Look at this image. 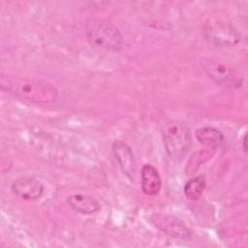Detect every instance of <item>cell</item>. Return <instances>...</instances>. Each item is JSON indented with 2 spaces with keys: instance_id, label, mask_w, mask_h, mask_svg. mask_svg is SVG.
I'll return each mask as SVG.
<instances>
[{
  "instance_id": "6da1fadb",
  "label": "cell",
  "mask_w": 248,
  "mask_h": 248,
  "mask_svg": "<svg viewBox=\"0 0 248 248\" xmlns=\"http://www.w3.org/2000/svg\"><path fill=\"white\" fill-rule=\"evenodd\" d=\"M1 88L12 95L31 103L50 104L58 99V90L43 79L1 75Z\"/></svg>"
},
{
  "instance_id": "7a4b0ae2",
  "label": "cell",
  "mask_w": 248,
  "mask_h": 248,
  "mask_svg": "<svg viewBox=\"0 0 248 248\" xmlns=\"http://www.w3.org/2000/svg\"><path fill=\"white\" fill-rule=\"evenodd\" d=\"M161 135L166 152L170 158L180 160L189 151L192 136L185 122L177 119L165 121L161 127Z\"/></svg>"
},
{
  "instance_id": "3957f363",
  "label": "cell",
  "mask_w": 248,
  "mask_h": 248,
  "mask_svg": "<svg viewBox=\"0 0 248 248\" xmlns=\"http://www.w3.org/2000/svg\"><path fill=\"white\" fill-rule=\"evenodd\" d=\"M86 38L92 46L108 50L116 51L123 46V37L119 29L108 21L90 24L86 31Z\"/></svg>"
},
{
  "instance_id": "277c9868",
  "label": "cell",
  "mask_w": 248,
  "mask_h": 248,
  "mask_svg": "<svg viewBox=\"0 0 248 248\" xmlns=\"http://www.w3.org/2000/svg\"><path fill=\"white\" fill-rule=\"evenodd\" d=\"M204 39L216 46H232L241 40L238 30L231 23L220 19H210L203 26Z\"/></svg>"
},
{
  "instance_id": "5b68a950",
  "label": "cell",
  "mask_w": 248,
  "mask_h": 248,
  "mask_svg": "<svg viewBox=\"0 0 248 248\" xmlns=\"http://www.w3.org/2000/svg\"><path fill=\"white\" fill-rule=\"evenodd\" d=\"M202 66L206 75L213 81L222 86L235 88L242 84L243 78L239 72L225 62L212 58H205L202 60Z\"/></svg>"
},
{
  "instance_id": "8992f818",
  "label": "cell",
  "mask_w": 248,
  "mask_h": 248,
  "mask_svg": "<svg viewBox=\"0 0 248 248\" xmlns=\"http://www.w3.org/2000/svg\"><path fill=\"white\" fill-rule=\"evenodd\" d=\"M149 221L161 232L178 239H189L191 231L178 217L167 213H153Z\"/></svg>"
},
{
  "instance_id": "52a82bcc",
  "label": "cell",
  "mask_w": 248,
  "mask_h": 248,
  "mask_svg": "<svg viewBox=\"0 0 248 248\" xmlns=\"http://www.w3.org/2000/svg\"><path fill=\"white\" fill-rule=\"evenodd\" d=\"M12 192L22 200L34 202L39 200L44 193V185L33 177H17L11 186Z\"/></svg>"
},
{
  "instance_id": "ba28073f",
  "label": "cell",
  "mask_w": 248,
  "mask_h": 248,
  "mask_svg": "<svg viewBox=\"0 0 248 248\" xmlns=\"http://www.w3.org/2000/svg\"><path fill=\"white\" fill-rule=\"evenodd\" d=\"M112 151L123 173L131 180H134L136 173V161L131 147L122 140H115L112 143Z\"/></svg>"
},
{
  "instance_id": "9c48e42d",
  "label": "cell",
  "mask_w": 248,
  "mask_h": 248,
  "mask_svg": "<svg viewBox=\"0 0 248 248\" xmlns=\"http://www.w3.org/2000/svg\"><path fill=\"white\" fill-rule=\"evenodd\" d=\"M140 185L147 196H156L162 187V179L158 170L151 165H144L140 171Z\"/></svg>"
},
{
  "instance_id": "30bf717a",
  "label": "cell",
  "mask_w": 248,
  "mask_h": 248,
  "mask_svg": "<svg viewBox=\"0 0 248 248\" xmlns=\"http://www.w3.org/2000/svg\"><path fill=\"white\" fill-rule=\"evenodd\" d=\"M67 202L74 210L85 215L96 213L101 209V204L99 203V202L95 198L88 195H71L70 197H68Z\"/></svg>"
},
{
  "instance_id": "8fae6325",
  "label": "cell",
  "mask_w": 248,
  "mask_h": 248,
  "mask_svg": "<svg viewBox=\"0 0 248 248\" xmlns=\"http://www.w3.org/2000/svg\"><path fill=\"white\" fill-rule=\"evenodd\" d=\"M195 137L200 143L211 149H215L221 146L225 141L223 133L211 126H205L197 129L195 132Z\"/></svg>"
},
{
  "instance_id": "7c38bea8",
  "label": "cell",
  "mask_w": 248,
  "mask_h": 248,
  "mask_svg": "<svg viewBox=\"0 0 248 248\" xmlns=\"http://www.w3.org/2000/svg\"><path fill=\"white\" fill-rule=\"evenodd\" d=\"M206 186V180L203 175H197L190 178L184 185V194L191 201H198Z\"/></svg>"
},
{
  "instance_id": "4fadbf2b",
  "label": "cell",
  "mask_w": 248,
  "mask_h": 248,
  "mask_svg": "<svg viewBox=\"0 0 248 248\" xmlns=\"http://www.w3.org/2000/svg\"><path fill=\"white\" fill-rule=\"evenodd\" d=\"M213 154H214V149H211V148L197 151L190 157L188 164L185 167V172L187 174L194 173L204 162L209 160L213 156Z\"/></svg>"
},
{
  "instance_id": "5bb4252c",
  "label": "cell",
  "mask_w": 248,
  "mask_h": 248,
  "mask_svg": "<svg viewBox=\"0 0 248 248\" xmlns=\"http://www.w3.org/2000/svg\"><path fill=\"white\" fill-rule=\"evenodd\" d=\"M241 144H242L243 152L246 153V152H247V134H246V133L244 134V136H243V138H242V142H241Z\"/></svg>"
}]
</instances>
